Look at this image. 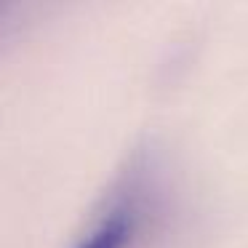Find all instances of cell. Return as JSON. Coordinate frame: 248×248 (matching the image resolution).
<instances>
[{"instance_id": "cell-1", "label": "cell", "mask_w": 248, "mask_h": 248, "mask_svg": "<svg viewBox=\"0 0 248 248\" xmlns=\"http://www.w3.org/2000/svg\"><path fill=\"white\" fill-rule=\"evenodd\" d=\"M150 184L134 171L112 189L75 248H134L150 221Z\"/></svg>"}]
</instances>
